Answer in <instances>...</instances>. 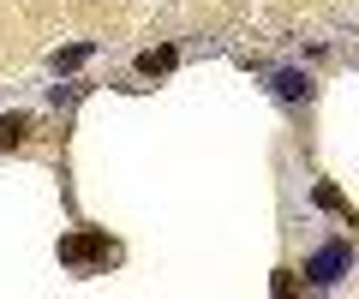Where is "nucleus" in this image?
Here are the masks:
<instances>
[{
	"instance_id": "nucleus-1",
	"label": "nucleus",
	"mask_w": 359,
	"mask_h": 299,
	"mask_svg": "<svg viewBox=\"0 0 359 299\" xmlns=\"http://www.w3.org/2000/svg\"><path fill=\"white\" fill-rule=\"evenodd\" d=\"M120 246L108 234H66L60 239V263H72V270H84V263H114Z\"/></svg>"
},
{
	"instance_id": "nucleus-2",
	"label": "nucleus",
	"mask_w": 359,
	"mask_h": 299,
	"mask_svg": "<svg viewBox=\"0 0 359 299\" xmlns=\"http://www.w3.org/2000/svg\"><path fill=\"white\" fill-rule=\"evenodd\" d=\"M347 270H353V251H347V239H341V246H323L318 258L306 263V275H311V287H335V281H341Z\"/></svg>"
},
{
	"instance_id": "nucleus-3",
	"label": "nucleus",
	"mask_w": 359,
	"mask_h": 299,
	"mask_svg": "<svg viewBox=\"0 0 359 299\" xmlns=\"http://www.w3.org/2000/svg\"><path fill=\"white\" fill-rule=\"evenodd\" d=\"M276 96H282V102H306L311 78H306V72H276Z\"/></svg>"
},
{
	"instance_id": "nucleus-4",
	"label": "nucleus",
	"mask_w": 359,
	"mask_h": 299,
	"mask_svg": "<svg viewBox=\"0 0 359 299\" xmlns=\"http://www.w3.org/2000/svg\"><path fill=\"white\" fill-rule=\"evenodd\" d=\"M30 132V114H0V150H18Z\"/></svg>"
},
{
	"instance_id": "nucleus-5",
	"label": "nucleus",
	"mask_w": 359,
	"mask_h": 299,
	"mask_svg": "<svg viewBox=\"0 0 359 299\" xmlns=\"http://www.w3.org/2000/svg\"><path fill=\"white\" fill-rule=\"evenodd\" d=\"M168 66H174V48H150V54H138V72H144V78L168 72Z\"/></svg>"
},
{
	"instance_id": "nucleus-6",
	"label": "nucleus",
	"mask_w": 359,
	"mask_h": 299,
	"mask_svg": "<svg viewBox=\"0 0 359 299\" xmlns=\"http://www.w3.org/2000/svg\"><path fill=\"white\" fill-rule=\"evenodd\" d=\"M84 60H90V42H72V48L54 54V66H60V72H72V66H84Z\"/></svg>"
},
{
	"instance_id": "nucleus-7",
	"label": "nucleus",
	"mask_w": 359,
	"mask_h": 299,
	"mask_svg": "<svg viewBox=\"0 0 359 299\" xmlns=\"http://www.w3.org/2000/svg\"><path fill=\"white\" fill-rule=\"evenodd\" d=\"M318 204H323V209H347V204H341V192H335V186H318Z\"/></svg>"
}]
</instances>
